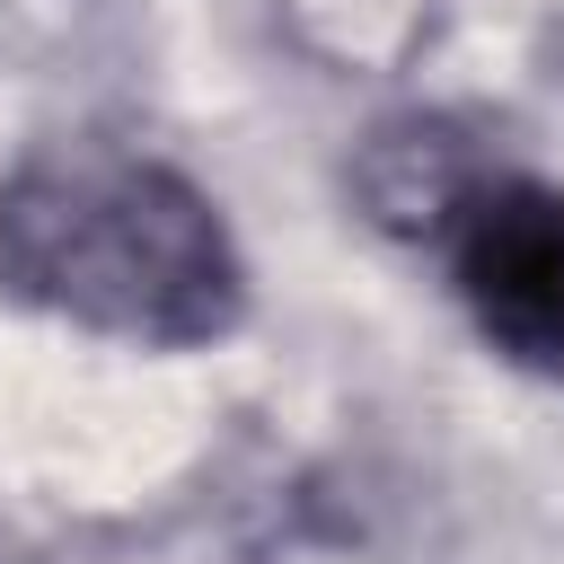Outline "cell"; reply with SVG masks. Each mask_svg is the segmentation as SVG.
I'll return each instance as SVG.
<instances>
[{"mask_svg": "<svg viewBox=\"0 0 564 564\" xmlns=\"http://www.w3.org/2000/svg\"><path fill=\"white\" fill-rule=\"evenodd\" d=\"M476 326L538 379L564 388V185L485 176L441 229Z\"/></svg>", "mask_w": 564, "mask_h": 564, "instance_id": "cell-2", "label": "cell"}, {"mask_svg": "<svg viewBox=\"0 0 564 564\" xmlns=\"http://www.w3.org/2000/svg\"><path fill=\"white\" fill-rule=\"evenodd\" d=\"M0 291L123 344H212L238 300V247L203 185L123 141H44L0 176Z\"/></svg>", "mask_w": 564, "mask_h": 564, "instance_id": "cell-1", "label": "cell"}]
</instances>
